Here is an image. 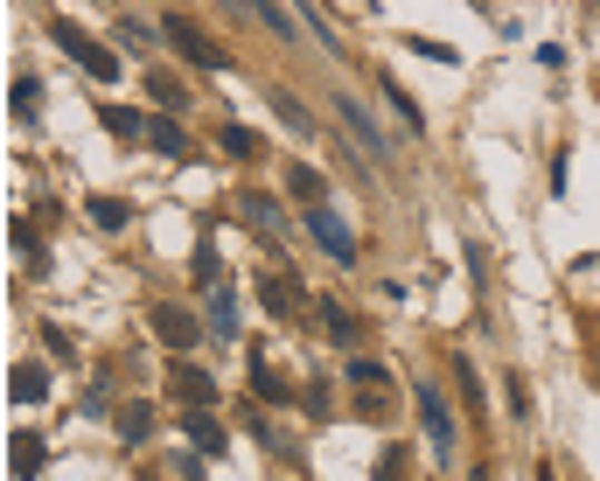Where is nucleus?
<instances>
[{
  "label": "nucleus",
  "instance_id": "a878e982",
  "mask_svg": "<svg viewBox=\"0 0 600 481\" xmlns=\"http://www.w3.org/2000/svg\"><path fill=\"white\" fill-rule=\"evenodd\" d=\"M119 433H126V440H147V412H140V405L119 412Z\"/></svg>",
  "mask_w": 600,
  "mask_h": 481
},
{
  "label": "nucleus",
  "instance_id": "7ed1b4c3",
  "mask_svg": "<svg viewBox=\"0 0 600 481\" xmlns=\"http://www.w3.org/2000/svg\"><path fill=\"white\" fill-rule=\"evenodd\" d=\"M420 419H426L433 461H454V412H447V397H440L433 384H420Z\"/></svg>",
  "mask_w": 600,
  "mask_h": 481
},
{
  "label": "nucleus",
  "instance_id": "4be33fe9",
  "mask_svg": "<svg viewBox=\"0 0 600 481\" xmlns=\"http://www.w3.org/2000/svg\"><path fill=\"white\" fill-rule=\"evenodd\" d=\"M147 91H154V98H161V105H181V85H175V77H168V70H147Z\"/></svg>",
  "mask_w": 600,
  "mask_h": 481
},
{
  "label": "nucleus",
  "instance_id": "f257e3e1",
  "mask_svg": "<svg viewBox=\"0 0 600 481\" xmlns=\"http://www.w3.org/2000/svg\"><path fill=\"white\" fill-rule=\"evenodd\" d=\"M49 36H57L70 57H77V70H91L98 85H112V77H119V57H112V49H98L85 29H77V21H49Z\"/></svg>",
  "mask_w": 600,
  "mask_h": 481
},
{
  "label": "nucleus",
  "instance_id": "6e6552de",
  "mask_svg": "<svg viewBox=\"0 0 600 481\" xmlns=\"http://www.w3.org/2000/svg\"><path fill=\"white\" fill-rule=\"evenodd\" d=\"M210 328H217V335H238V301H230L224 279L210 286Z\"/></svg>",
  "mask_w": 600,
  "mask_h": 481
},
{
  "label": "nucleus",
  "instance_id": "f8f14e48",
  "mask_svg": "<svg viewBox=\"0 0 600 481\" xmlns=\"http://www.w3.org/2000/svg\"><path fill=\"white\" fill-rule=\"evenodd\" d=\"M147 147H154V154H181L189 140H181V126H175V119H147Z\"/></svg>",
  "mask_w": 600,
  "mask_h": 481
},
{
  "label": "nucleus",
  "instance_id": "c85d7f7f",
  "mask_svg": "<svg viewBox=\"0 0 600 481\" xmlns=\"http://www.w3.org/2000/svg\"><path fill=\"white\" fill-rule=\"evenodd\" d=\"M273 105H279V119H286V126H294V132H307V112H301V105H294V98H273Z\"/></svg>",
  "mask_w": 600,
  "mask_h": 481
},
{
  "label": "nucleus",
  "instance_id": "f03ea898",
  "mask_svg": "<svg viewBox=\"0 0 600 481\" xmlns=\"http://www.w3.org/2000/svg\"><path fill=\"white\" fill-rule=\"evenodd\" d=\"M307 230H315V245H322L335 265H350V258H356V237L343 230V217H335L328 203H307Z\"/></svg>",
  "mask_w": 600,
  "mask_h": 481
},
{
  "label": "nucleus",
  "instance_id": "aec40b11",
  "mask_svg": "<svg viewBox=\"0 0 600 481\" xmlns=\"http://www.w3.org/2000/svg\"><path fill=\"white\" fill-rule=\"evenodd\" d=\"M119 42H126V49H147V57H154V29H147V21H119Z\"/></svg>",
  "mask_w": 600,
  "mask_h": 481
},
{
  "label": "nucleus",
  "instance_id": "1a4fd4ad",
  "mask_svg": "<svg viewBox=\"0 0 600 481\" xmlns=\"http://www.w3.org/2000/svg\"><path fill=\"white\" fill-rule=\"evenodd\" d=\"M315 314L328 321V335H335V342H356V335H363V328H356V314H350L343 301H315Z\"/></svg>",
  "mask_w": 600,
  "mask_h": 481
},
{
  "label": "nucleus",
  "instance_id": "9d476101",
  "mask_svg": "<svg viewBox=\"0 0 600 481\" xmlns=\"http://www.w3.org/2000/svg\"><path fill=\"white\" fill-rule=\"evenodd\" d=\"M8 446H14V453H8L14 474H36V468H42V440H36V433H14Z\"/></svg>",
  "mask_w": 600,
  "mask_h": 481
},
{
  "label": "nucleus",
  "instance_id": "f3484780",
  "mask_svg": "<svg viewBox=\"0 0 600 481\" xmlns=\"http://www.w3.org/2000/svg\"><path fill=\"white\" fill-rule=\"evenodd\" d=\"M189 440H196L203 453H224V433H217V425H210V419H203V412L189 419Z\"/></svg>",
  "mask_w": 600,
  "mask_h": 481
},
{
  "label": "nucleus",
  "instance_id": "0eeeda50",
  "mask_svg": "<svg viewBox=\"0 0 600 481\" xmlns=\"http://www.w3.org/2000/svg\"><path fill=\"white\" fill-rule=\"evenodd\" d=\"M8 397H14V405H42V397H49V370L42 363H14L8 370Z\"/></svg>",
  "mask_w": 600,
  "mask_h": 481
},
{
  "label": "nucleus",
  "instance_id": "dca6fc26",
  "mask_svg": "<svg viewBox=\"0 0 600 481\" xmlns=\"http://www.w3.org/2000/svg\"><path fill=\"white\" fill-rule=\"evenodd\" d=\"M258 293H266L273 314H294V286H286V279H258Z\"/></svg>",
  "mask_w": 600,
  "mask_h": 481
},
{
  "label": "nucleus",
  "instance_id": "6ab92c4d",
  "mask_svg": "<svg viewBox=\"0 0 600 481\" xmlns=\"http://www.w3.org/2000/svg\"><path fill=\"white\" fill-rule=\"evenodd\" d=\"M286 181H294V196H307V203H322V189H328V181H322L315 168H294Z\"/></svg>",
  "mask_w": 600,
  "mask_h": 481
},
{
  "label": "nucleus",
  "instance_id": "a211bd4d",
  "mask_svg": "<svg viewBox=\"0 0 600 481\" xmlns=\"http://www.w3.org/2000/svg\"><path fill=\"white\" fill-rule=\"evenodd\" d=\"M238 8H252L258 21H273V29H279V36H294V21H286V14H279V0H238Z\"/></svg>",
  "mask_w": 600,
  "mask_h": 481
},
{
  "label": "nucleus",
  "instance_id": "20e7f679",
  "mask_svg": "<svg viewBox=\"0 0 600 481\" xmlns=\"http://www.w3.org/2000/svg\"><path fill=\"white\" fill-rule=\"evenodd\" d=\"M154 335L168 342V350H196V335H203V321L189 314V307H175V301H154Z\"/></svg>",
  "mask_w": 600,
  "mask_h": 481
},
{
  "label": "nucleus",
  "instance_id": "412c9836",
  "mask_svg": "<svg viewBox=\"0 0 600 481\" xmlns=\"http://www.w3.org/2000/svg\"><path fill=\"white\" fill-rule=\"evenodd\" d=\"M350 377H356V384H371V391L391 384V377H384V363H371V356H356V363H350Z\"/></svg>",
  "mask_w": 600,
  "mask_h": 481
},
{
  "label": "nucleus",
  "instance_id": "5701e85b",
  "mask_svg": "<svg viewBox=\"0 0 600 481\" xmlns=\"http://www.w3.org/2000/svg\"><path fill=\"white\" fill-rule=\"evenodd\" d=\"M377 481H405V446H384V461H377Z\"/></svg>",
  "mask_w": 600,
  "mask_h": 481
},
{
  "label": "nucleus",
  "instance_id": "393cba45",
  "mask_svg": "<svg viewBox=\"0 0 600 481\" xmlns=\"http://www.w3.org/2000/svg\"><path fill=\"white\" fill-rule=\"evenodd\" d=\"M412 57H433V63H461V57H454V49H447V42H426V36H420V42H412Z\"/></svg>",
  "mask_w": 600,
  "mask_h": 481
},
{
  "label": "nucleus",
  "instance_id": "4468645a",
  "mask_svg": "<svg viewBox=\"0 0 600 481\" xmlns=\"http://www.w3.org/2000/svg\"><path fill=\"white\" fill-rule=\"evenodd\" d=\"M245 217H252L258 230H279V203H273V196H245Z\"/></svg>",
  "mask_w": 600,
  "mask_h": 481
},
{
  "label": "nucleus",
  "instance_id": "cd10ccee",
  "mask_svg": "<svg viewBox=\"0 0 600 481\" xmlns=\"http://www.w3.org/2000/svg\"><path fill=\"white\" fill-rule=\"evenodd\" d=\"M224 147H230V154H252L258 140H252V132H245V126H224Z\"/></svg>",
  "mask_w": 600,
  "mask_h": 481
},
{
  "label": "nucleus",
  "instance_id": "ddd939ff",
  "mask_svg": "<svg viewBox=\"0 0 600 481\" xmlns=\"http://www.w3.org/2000/svg\"><path fill=\"white\" fill-rule=\"evenodd\" d=\"M175 391L189 397V405H210V397H217V384H210V377H196V370H175Z\"/></svg>",
  "mask_w": 600,
  "mask_h": 481
},
{
  "label": "nucleus",
  "instance_id": "9b49d317",
  "mask_svg": "<svg viewBox=\"0 0 600 481\" xmlns=\"http://www.w3.org/2000/svg\"><path fill=\"white\" fill-rule=\"evenodd\" d=\"M8 105H14V119H36V112H42V85H36V77H14Z\"/></svg>",
  "mask_w": 600,
  "mask_h": 481
},
{
  "label": "nucleus",
  "instance_id": "39448f33",
  "mask_svg": "<svg viewBox=\"0 0 600 481\" xmlns=\"http://www.w3.org/2000/svg\"><path fill=\"white\" fill-rule=\"evenodd\" d=\"M161 36H168V42H175V49H181V57H189V63H203V70H224V63H230V57H224V49H217L210 36H203V29H196V21H181V14L168 21V29H161Z\"/></svg>",
  "mask_w": 600,
  "mask_h": 481
},
{
  "label": "nucleus",
  "instance_id": "b1692460",
  "mask_svg": "<svg viewBox=\"0 0 600 481\" xmlns=\"http://www.w3.org/2000/svg\"><path fill=\"white\" fill-rule=\"evenodd\" d=\"M252 391H258V397H286V391H279V377H273L266 363H252Z\"/></svg>",
  "mask_w": 600,
  "mask_h": 481
},
{
  "label": "nucleus",
  "instance_id": "bb28decb",
  "mask_svg": "<svg viewBox=\"0 0 600 481\" xmlns=\"http://www.w3.org/2000/svg\"><path fill=\"white\" fill-rule=\"evenodd\" d=\"M106 126L119 132V140H134V132H140V119H134V112H119V105H112V112H106Z\"/></svg>",
  "mask_w": 600,
  "mask_h": 481
},
{
  "label": "nucleus",
  "instance_id": "423d86ee",
  "mask_svg": "<svg viewBox=\"0 0 600 481\" xmlns=\"http://www.w3.org/2000/svg\"><path fill=\"white\" fill-rule=\"evenodd\" d=\"M335 112H343V126H350V140H356L363 154H371V160H377V168H391V147H384V132H377V119H371V112H363V105H356V98H335Z\"/></svg>",
  "mask_w": 600,
  "mask_h": 481
},
{
  "label": "nucleus",
  "instance_id": "2eb2a0df",
  "mask_svg": "<svg viewBox=\"0 0 600 481\" xmlns=\"http://www.w3.org/2000/svg\"><path fill=\"white\" fill-rule=\"evenodd\" d=\"M91 224H98V230H119V224H126V203L98 196V203H91Z\"/></svg>",
  "mask_w": 600,
  "mask_h": 481
}]
</instances>
